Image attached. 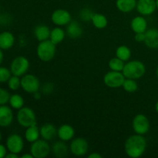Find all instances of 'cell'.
Wrapping results in <instances>:
<instances>
[{
	"mask_svg": "<svg viewBox=\"0 0 158 158\" xmlns=\"http://www.w3.org/2000/svg\"><path fill=\"white\" fill-rule=\"evenodd\" d=\"M147 146L148 143L143 135L136 134L128 137L125 141V152L128 157L138 158L144 154Z\"/></svg>",
	"mask_w": 158,
	"mask_h": 158,
	"instance_id": "1",
	"label": "cell"
},
{
	"mask_svg": "<svg viewBox=\"0 0 158 158\" xmlns=\"http://www.w3.org/2000/svg\"><path fill=\"white\" fill-rule=\"evenodd\" d=\"M122 73L124 75L125 78L138 80L145 74L146 67L141 61L132 60L127 62L124 65Z\"/></svg>",
	"mask_w": 158,
	"mask_h": 158,
	"instance_id": "2",
	"label": "cell"
},
{
	"mask_svg": "<svg viewBox=\"0 0 158 158\" xmlns=\"http://www.w3.org/2000/svg\"><path fill=\"white\" fill-rule=\"evenodd\" d=\"M39 59L43 62H49L56 54V45L50 40L40 42L36 48Z\"/></svg>",
	"mask_w": 158,
	"mask_h": 158,
	"instance_id": "3",
	"label": "cell"
},
{
	"mask_svg": "<svg viewBox=\"0 0 158 158\" xmlns=\"http://www.w3.org/2000/svg\"><path fill=\"white\" fill-rule=\"evenodd\" d=\"M16 118L19 124L23 127L27 128L36 124V115L33 110L30 107L23 106L18 110Z\"/></svg>",
	"mask_w": 158,
	"mask_h": 158,
	"instance_id": "4",
	"label": "cell"
},
{
	"mask_svg": "<svg viewBox=\"0 0 158 158\" xmlns=\"http://www.w3.org/2000/svg\"><path fill=\"white\" fill-rule=\"evenodd\" d=\"M51 148L47 140L42 138L32 143L30 153L34 158H45L50 154Z\"/></svg>",
	"mask_w": 158,
	"mask_h": 158,
	"instance_id": "5",
	"label": "cell"
},
{
	"mask_svg": "<svg viewBox=\"0 0 158 158\" xmlns=\"http://www.w3.org/2000/svg\"><path fill=\"white\" fill-rule=\"evenodd\" d=\"M29 69V61L26 57L19 56L13 59L10 65V70L12 75L23 77Z\"/></svg>",
	"mask_w": 158,
	"mask_h": 158,
	"instance_id": "6",
	"label": "cell"
},
{
	"mask_svg": "<svg viewBox=\"0 0 158 158\" xmlns=\"http://www.w3.org/2000/svg\"><path fill=\"white\" fill-rule=\"evenodd\" d=\"M21 87L28 94H35L40 90V80L33 74H25L21 78Z\"/></svg>",
	"mask_w": 158,
	"mask_h": 158,
	"instance_id": "7",
	"label": "cell"
},
{
	"mask_svg": "<svg viewBox=\"0 0 158 158\" xmlns=\"http://www.w3.org/2000/svg\"><path fill=\"white\" fill-rule=\"evenodd\" d=\"M125 77L122 72L110 70L107 72L103 77V82L110 88H119L123 86Z\"/></svg>",
	"mask_w": 158,
	"mask_h": 158,
	"instance_id": "8",
	"label": "cell"
},
{
	"mask_svg": "<svg viewBox=\"0 0 158 158\" xmlns=\"http://www.w3.org/2000/svg\"><path fill=\"white\" fill-rule=\"evenodd\" d=\"M150 127L149 119L144 114H139L133 119L132 127L136 134L144 135L149 131Z\"/></svg>",
	"mask_w": 158,
	"mask_h": 158,
	"instance_id": "9",
	"label": "cell"
},
{
	"mask_svg": "<svg viewBox=\"0 0 158 158\" xmlns=\"http://www.w3.org/2000/svg\"><path fill=\"white\" fill-rule=\"evenodd\" d=\"M89 150V144L87 140L83 137H77L71 141L69 145V151L73 155L77 157L84 156Z\"/></svg>",
	"mask_w": 158,
	"mask_h": 158,
	"instance_id": "10",
	"label": "cell"
},
{
	"mask_svg": "<svg viewBox=\"0 0 158 158\" xmlns=\"http://www.w3.org/2000/svg\"><path fill=\"white\" fill-rule=\"evenodd\" d=\"M24 148V141L23 137L17 134H12L7 137L6 148L9 152L19 154Z\"/></svg>",
	"mask_w": 158,
	"mask_h": 158,
	"instance_id": "11",
	"label": "cell"
},
{
	"mask_svg": "<svg viewBox=\"0 0 158 158\" xmlns=\"http://www.w3.org/2000/svg\"><path fill=\"white\" fill-rule=\"evenodd\" d=\"M51 20L53 24L58 26H67L72 21V17L67 10L59 9L52 12L51 15Z\"/></svg>",
	"mask_w": 158,
	"mask_h": 158,
	"instance_id": "12",
	"label": "cell"
},
{
	"mask_svg": "<svg viewBox=\"0 0 158 158\" xmlns=\"http://www.w3.org/2000/svg\"><path fill=\"white\" fill-rule=\"evenodd\" d=\"M136 9L143 16L152 15L157 9L156 0H138Z\"/></svg>",
	"mask_w": 158,
	"mask_h": 158,
	"instance_id": "13",
	"label": "cell"
},
{
	"mask_svg": "<svg viewBox=\"0 0 158 158\" xmlns=\"http://www.w3.org/2000/svg\"><path fill=\"white\" fill-rule=\"evenodd\" d=\"M13 120V112L6 105L0 106V127H7L10 126Z\"/></svg>",
	"mask_w": 158,
	"mask_h": 158,
	"instance_id": "14",
	"label": "cell"
},
{
	"mask_svg": "<svg viewBox=\"0 0 158 158\" xmlns=\"http://www.w3.org/2000/svg\"><path fill=\"white\" fill-rule=\"evenodd\" d=\"M144 44L150 49L158 48V29L152 28L145 32Z\"/></svg>",
	"mask_w": 158,
	"mask_h": 158,
	"instance_id": "15",
	"label": "cell"
},
{
	"mask_svg": "<svg viewBox=\"0 0 158 158\" xmlns=\"http://www.w3.org/2000/svg\"><path fill=\"white\" fill-rule=\"evenodd\" d=\"M40 136L43 139L50 141L53 140L57 135V130L56 127L52 123H45L42 125L40 128Z\"/></svg>",
	"mask_w": 158,
	"mask_h": 158,
	"instance_id": "16",
	"label": "cell"
},
{
	"mask_svg": "<svg viewBox=\"0 0 158 158\" xmlns=\"http://www.w3.org/2000/svg\"><path fill=\"white\" fill-rule=\"evenodd\" d=\"M75 135L74 128L69 124H63L57 130V136L63 141H69L73 140Z\"/></svg>",
	"mask_w": 158,
	"mask_h": 158,
	"instance_id": "17",
	"label": "cell"
},
{
	"mask_svg": "<svg viewBox=\"0 0 158 158\" xmlns=\"http://www.w3.org/2000/svg\"><path fill=\"white\" fill-rule=\"evenodd\" d=\"M131 29L134 31L135 33L139 32H145L148 30V22L146 19L141 15L140 16H136L131 20Z\"/></svg>",
	"mask_w": 158,
	"mask_h": 158,
	"instance_id": "18",
	"label": "cell"
},
{
	"mask_svg": "<svg viewBox=\"0 0 158 158\" xmlns=\"http://www.w3.org/2000/svg\"><path fill=\"white\" fill-rule=\"evenodd\" d=\"M52 154L57 158H64L68 155L69 153V148L66 144L65 141L60 140V141H56L52 144L51 148Z\"/></svg>",
	"mask_w": 158,
	"mask_h": 158,
	"instance_id": "19",
	"label": "cell"
},
{
	"mask_svg": "<svg viewBox=\"0 0 158 158\" xmlns=\"http://www.w3.org/2000/svg\"><path fill=\"white\" fill-rule=\"evenodd\" d=\"M15 43V37L10 32L5 31L0 33V48L2 50L11 49Z\"/></svg>",
	"mask_w": 158,
	"mask_h": 158,
	"instance_id": "20",
	"label": "cell"
},
{
	"mask_svg": "<svg viewBox=\"0 0 158 158\" xmlns=\"http://www.w3.org/2000/svg\"><path fill=\"white\" fill-rule=\"evenodd\" d=\"M66 34L71 39H77L83 34V29L80 23L76 20L71 21L66 27Z\"/></svg>",
	"mask_w": 158,
	"mask_h": 158,
	"instance_id": "21",
	"label": "cell"
},
{
	"mask_svg": "<svg viewBox=\"0 0 158 158\" xmlns=\"http://www.w3.org/2000/svg\"><path fill=\"white\" fill-rule=\"evenodd\" d=\"M137 2V0H117L116 6L121 12L128 13L136 9Z\"/></svg>",
	"mask_w": 158,
	"mask_h": 158,
	"instance_id": "22",
	"label": "cell"
},
{
	"mask_svg": "<svg viewBox=\"0 0 158 158\" xmlns=\"http://www.w3.org/2000/svg\"><path fill=\"white\" fill-rule=\"evenodd\" d=\"M51 30L46 25H39L34 29V35L39 42L49 40Z\"/></svg>",
	"mask_w": 158,
	"mask_h": 158,
	"instance_id": "23",
	"label": "cell"
},
{
	"mask_svg": "<svg viewBox=\"0 0 158 158\" xmlns=\"http://www.w3.org/2000/svg\"><path fill=\"white\" fill-rule=\"evenodd\" d=\"M40 136V128L36 126V124L32 125V126H30L26 128V132H25V139L29 143H32L35 142V140H38Z\"/></svg>",
	"mask_w": 158,
	"mask_h": 158,
	"instance_id": "24",
	"label": "cell"
},
{
	"mask_svg": "<svg viewBox=\"0 0 158 158\" xmlns=\"http://www.w3.org/2000/svg\"><path fill=\"white\" fill-rule=\"evenodd\" d=\"M66 36V32L62 28L55 27L51 30L49 40L55 45L62 43Z\"/></svg>",
	"mask_w": 158,
	"mask_h": 158,
	"instance_id": "25",
	"label": "cell"
},
{
	"mask_svg": "<svg viewBox=\"0 0 158 158\" xmlns=\"http://www.w3.org/2000/svg\"><path fill=\"white\" fill-rule=\"evenodd\" d=\"M93 25L98 29H103L106 27L108 24V20L103 14L94 13L91 19Z\"/></svg>",
	"mask_w": 158,
	"mask_h": 158,
	"instance_id": "26",
	"label": "cell"
},
{
	"mask_svg": "<svg viewBox=\"0 0 158 158\" xmlns=\"http://www.w3.org/2000/svg\"><path fill=\"white\" fill-rule=\"evenodd\" d=\"M116 56L123 62H127L131 57V51L128 46L125 45L120 46L116 50Z\"/></svg>",
	"mask_w": 158,
	"mask_h": 158,
	"instance_id": "27",
	"label": "cell"
},
{
	"mask_svg": "<svg viewBox=\"0 0 158 158\" xmlns=\"http://www.w3.org/2000/svg\"><path fill=\"white\" fill-rule=\"evenodd\" d=\"M9 105L15 110H19L24 106V99L18 94H12L9 98Z\"/></svg>",
	"mask_w": 158,
	"mask_h": 158,
	"instance_id": "28",
	"label": "cell"
},
{
	"mask_svg": "<svg viewBox=\"0 0 158 158\" xmlns=\"http://www.w3.org/2000/svg\"><path fill=\"white\" fill-rule=\"evenodd\" d=\"M124 65V62L117 56L111 59L109 61V63H108V66H109L110 70L118 71V72H122L123 71Z\"/></svg>",
	"mask_w": 158,
	"mask_h": 158,
	"instance_id": "29",
	"label": "cell"
},
{
	"mask_svg": "<svg viewBox=\"0 0 158 158\" xmlns=\"http://www.w3.org/2000/svg\"><path fill=\"white\" fill-rule=\"evenodd\" d=\"M122 86H123V89L127 93H134L138 89V85L134 79L126 78Z\"/></svg>",
	"mask_w": 158,
	"mask_h": 158,
	"instance_id": "30",
	"label": "cell"
},
{
	"mask_svg": "<svg viewBox=\"0 0 158 158\" xmlns=\"http://www.w3.org/2000/svg\"><path fill=\"white\" fill-rule=\"evenodd\" d=\"M8 86L11 90H17L21 87V79H19V77L12 75L8 80Z\"/></svg>",
	"mask_w": 158,
	"mask_h": 158,
	"instance_id": "31",
	"label": "cell"
},
{
	"mask_svg": "<svg viewBox=\"0 0 158 158\" xmlns=\"http://www.w3.org/2000/svg\"><path fill=\"white\" fill-rule=\"evenodd\" d=\"M11 77H12V72L10 69L4 66H0V83L8 82Z\"/></svg>",
	"mask_w": 158,
	"mask_h": 158,
	"instance_id": "32",
	"label": "cell"
},
{
	"mask_svg": "<svg viewBox=\"0 0 158 158\" xmlns=\"http://www.w3.org/2000/svg\"><path fill=\"white\" fill-rule=\"evenodd\" d=\"M10 96L11 95L9 91L6 90V89L0 87V106L1 105H6V103H9Z\"/></svg>",
	"mask_w": 158,
	"mask_h": 158,
	"instance_id": "33",
	"label": "cell"
},
{
	"mask_svg": "<svg viewBox=\"0 0 158 158\" xmlns=\"http://www.w3.org/2000/svg\"><path fill=\"white\" fill-rule=\"evenodd\" d=\"M94 14V13L92 12L91 9H88V8H85V9H82L81 12H80V18H81L82 20H83V21H91Z\"/></svg>",
	"mask_w": 158,
	"mask_h": 158,
	"instance_id": "34",
	"label": "cell"
},
{
	"mask_svg": "<svg viewBox=\"0 0 158 158\" xmlns=\"http://www.w3.org/2000/svg\"><path fill=\"white\" fill-rule=\"evenodd\" d=\"M134 40H135L137 43H143L145 40V32L135 33V35H134Z\"/></svg>",
	"mask_w": 158,
	"mask_h": 158,
	"instance_id": "35",
	"label": "cell"
},
{
	"mask_svg": "<svg viewBox=\"0 0 158 158\" xmlns=\"http://www.w3.org/2000/svg\"><path fill=\"white\" fill-rule=\"evenodd\" d=\"M52 89H53V86H52V83H45L44 86H43V92H44V94H49V93L52 92Z\"/></svg>",
	"mask_w": 158,
	"mask_h": 158,
	"instance_id": "36",
	"label": "cell"
},
{
	"mask_svg": "<svg viewBox=\"0 0 158 158\" xmlns=\"http://www.w3.org/2000/svg\"><path fill=\"white\" fill-rule=\"evenodd\" d=\"M7 154V148L2 144H0V158L6 157Z\"/></svg>",
	"mask_w": 158,
	"mask_h": 158,
	"instance_id": "37",
	"label": "cell"
},
{
	"mask_svg": "<svg viewBox=\"0 0 158 158\" xmlns=\"http://www.w3.org/2000/svg\"><path fill=\"white\" fill-rule=\"evenodd\" d=\"M88 158H102V155L97 152H93L88 155Z\"/></svg>",
	"mask_w": 158,
	"mask_h": 158,
	"instance_id": "38",
	"label": "cell"
},
{
	"mask_svg": "<svg viewBox=\"0 0 158 158\" xmlns=\"http://www.w3.org/2000/svg\"><path fill=\"white\" fill-rule=\"evenodd\" d=\"M19 155L17 154H15V153L9 152V154H6V158H18Z\"/></svg>",
	"mask_w": 158,
	"mask_h": 158,
	"instance_id": "39",
	"label": "cell"
},
{
	"mask_svg": "<svg viewBox=\"0 0 158 158\" xmlns=\"http://www.w3.org/2000/svg\"><path fill=\"white\" fill-rule=\"evenodd\" d=\"M3 58H4V55H3L2 49L1 48H0V66H1V64H2V63Z\"/></svg>",
	"mask_w": 158,
	"mask_h": 158,
	"instance_id": "40",
	"label": "cell"
},
{
	"mask_svg": "<svg viewBox=\"0 0 158 158\" xmlns=\"http://www.w3.org/2000/svg\"><path fill=\"white\" fill-rule=\"evenodd\" d=\"M22 158H34L33 156L32 155V154L31 153H29V154H23V155L21 156Z\"/></svg>",
	"mask_w": 158,
	"mask_h": 158,
	"instance_id": "41",
	"label": "cell"
},
{
	"mask_svg": "<svg viewBox=\"0 0 158 158\" xmlns=\"http://www.w3.org/2000/svg\"><path fill=\"white\" fill-rule=\"evenodd\" d=\"M34 94V98L35 99H40V93H39V91L38 92H36V93H35V94Z\"/></svg>",
	"mask_w": 158,
	"mask_h": 158,
	"instance_id": "42",
	"label": "cell"
},
{
	"mask_svg": "<svg viewBox=\"0 0 158 158\" xmlns=\"http://www.w3.org/2000/svg\"><path fill=\"white\" fill-rule=\"evenodd\" d=\"M155 110H156V112H157L158 114V100H157V103H156V104H155Z\"/></svg>",
	"mask_w": 158,
	"mask_h": 158,
	"instance_id": "43",
	"label": "cell"
},
{
	"mask_svg": "<svg viewBox=\"0 0 158 158\" xmlns=\"http://www.w3.org/2000/svg\"><path fill=\"white\" fill-rule=\"evenodd\" d=\"M156 75H157V79H158V66H157V69H156Z\"/></svg>",
	"mask_w": 158,
	"mask_h": 158,
	"instance_id": "44",
	"label": "cell"
},
{
	"mask_svg": "<svg viewBox=\"0 0 158 158\" xmlns=\"http://www.w3.org/2000/svg\"><path fill=\"white\" fill-rule=\"evenodd\" d=\"M156 5H157V9H158V0H156Z\"/></svg>",
	"mask_w": 158,
	"mask_h": 158,
	"instance_id": "45",
	"label": "cell"
},
{
	"mask_svg": "<svg viewBox=\"0 0 158 158\" xmlns=\"http://www.w3.org/2000/svg\"><path fill=\"white\" fill-rule=\"evenodd\" d=\"M2 140V134H1V132H0V141Z\"/></svg>",
	"mask_w": 158,
	"mask_h": 158,
	"instance_id": "46",
	"label": "cell"
}]
</instances>
